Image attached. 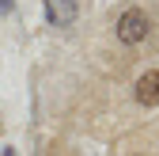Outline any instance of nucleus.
<instances>
[{
  "label": "nucleus",
  "mask_w": 159,
  "mask_h": 156,
  "mask_svg": "<svg viewBox=\"0 0 159 156\" xmlns=\"http://www.w3.org/2000/svg\"><path fill=\"white\" fill-rule=\"evenodd\" d=\"M148 31H152V23H148V15H144L140 8H129V12L117 15V42L136 46V42L148 38Z\"/></svg>",
  "instance_id": "1"
},
{
  "label": "nucleus",
  "mask_w": 159,
  "mask_h": 156,
  "mask_svg": "<svg viewBox=\"0 0 159 156\" xmlns=\"http://www.w3.org/2000/svg\"><path fill=\"white\" fill-rule=\"evenodd\" d=\"M76 15H80L76 0H46V19H49L53 27H72Z\"/></svg>",
  "instance_id": "2"
},
{
  "label": "nucleus",
  "mask_w": 159,
  "mask_h": 156,
  "mask_svg": "<svg viewBox=\"0 0 159 156\" xmlns=\"http://www.w3.org/2000/svg\"><path fill=\"white\" fill-rule=\"evenodd\" d=\"M136 103H144V107H159V69L144 72L140 80H136Z\"/></svg>",
  "instance_id": "3"
},
{
  "label": "nucleus",
  "mask_w": 159,
  "mask_h": 156,
  "mask_svg": "<svg viewBox=\"0 0 159 156\" xmlns=\"http://www.w3.org/2000/svg\"><path fill=\"white\" fill-rule=\"evenodd\" d=\"M8 8H11V0H0V12H8Z\"/></svg>",
  "instance_id": "4"
}]
</instances>
